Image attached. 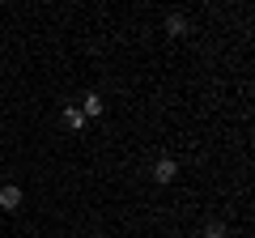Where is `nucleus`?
<instances>
[{"instance_id":"1","label":"nucleus","mask_w":255,"mask_h":238,"mask_svg":"<svg viewBox=\"0 0 255 238\" xmlns=\"http://www.w3.org/2000/svg\"><path fill=\"white\" fill-rule=\"evenodd\" d=\"M0 209H4V213H17L21 209V187L17 183H4V187H0Z\"/></svg>"},{"instance_id":"2","label":"nucleus","mask_w":255,"mask_h":238,"mask_svg":"<svg viewBox=\"0 0 255 238\" xmlns=\"http://www.w3.org/2000/svg\"><path fill=\"white\" fill-rule=\"evenodd\" d=\"M174 174H179V166H174L170 157H162V162L153 166V179H157V183H174Z\"/></svg>"},{"instance_id":"3","label":"nucleus","mask_w":255,"mask_h":238,"mask_svg":"<svg viewBox=\"0 0 255 238\" xmlns=\"http://www.w3.org/2000/svg\"><path fill=\"white\" fill-rule=\"evenodd\" d=\"M102 107H107V102H102L98 94H85V107H81V115H85V119H98V115H102Z\"/></svg>"},{"instance_id":"4","label":"nucleus","mask_w":255,"mask_h":238,"mask_svg":"<svg viewBox=\"0 0 255 238\" xmlns=\"http://www.w3.org/2000/svg\"><path fill=\"white\" fill-rule=\"evenodd\" d=\"M64 123H68V128H85V115H81V107H64Z\"/></svg>"},{"instance_id":"5","label":"nucleus","mask_w":255,"mask_h":238,"mask_svg":"<svg viewBox=\"0 0 255 238\" xmlns=\"http://www.w3.org/2000/svg\"><path fill=\"white\" fill-rule=\"evenodd\" d=\"M183 30H187V17H183V13H170V17H166V34H174V38H179Z\"/></svg>"},{"instance_id":"6","label":"nucleus","mask_w":255,"mask_h":238,"mask_svg":"<svg viewBox=\"0 0 255 238\" xmlns=\"http://www.w3.org/2000/svg\"><path fill=\"white\" fill-rule=\"evenodd\" d=\"M200 234H204V238H230L221 221H204V230H200Z\"/></svg>"}]
</instances>
